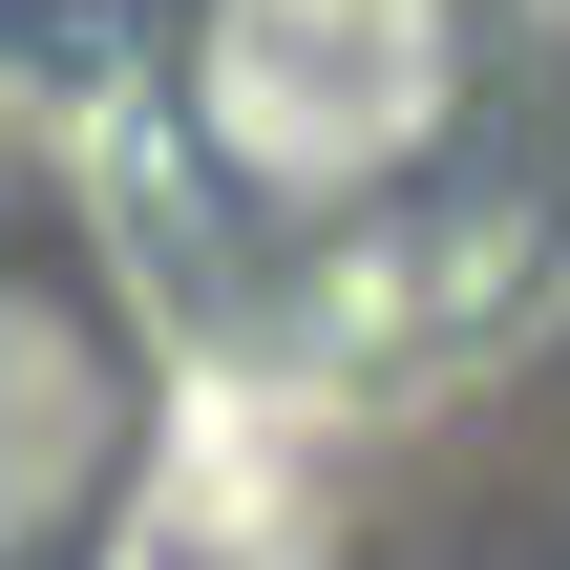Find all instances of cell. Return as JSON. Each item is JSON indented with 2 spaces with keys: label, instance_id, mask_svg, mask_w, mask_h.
<instances>
[{
  "label": "cell",
  "instance_id": "obj_1",
  "mask_svg": "<svg viewBox=\"0 0 570 570\" xmlns=\"http://www.w3.org/2000/svg\"><path fill=\"white\" fill-rule=\"evenodd\" d=\"M444 106H465V21L444 0H212L190 21V127L275 212H338V190L423 169Z\"/></svg>",
  "mask_w": 570,
  "mask_h": 570
},
{
  "label": "cell",
  "instance_id": "obj_2",
  "mask_svg": "<svg viewBox=\"0 0 570 570\" xmlns=\"http://www.w3.org/2000/svg\"><path fill=\"white\" fill-rule=\"evenodd\" d=\"M127 465V338L85 275H21L0 254V570H42Z\"/></svg>",
  "mask_w": 570,
  "mask_h": 570
}]
</instances>
